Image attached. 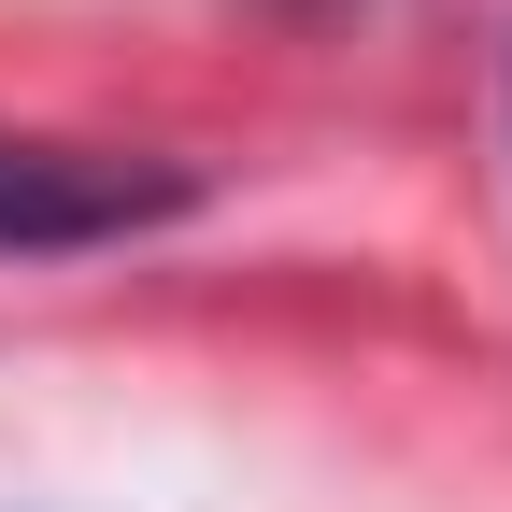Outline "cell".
Returning <instances> with one entry per match:
<instances>
[{
	"label": "cell",
	"instance_id": "cell-1",
	"mask_svg": "<svg viewBox=\"0 0 512 512\" xmlns=\"http://www.w3.org/2000/svg\"><path fill=\"white\" fill-rule=\"evenodd\" d=\"M185 214V171L143 157H72V143H0V256H72V242H128Z\"/></svg>",
	"mask_w": 512,
	"mask_h": 512
}]
</instances>
